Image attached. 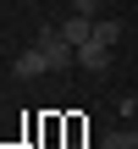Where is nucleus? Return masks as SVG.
<instances>
[{
	"label": "nucleus",
	"instance_id": "obj_1",
	"mask_svg": "<svg viewBox=\"0 0 138 149\" xmlns=\"http://www.w3.org/2000/svg\"><path fill=\"white\" fill-rule=\"evenodd\" d=\"M39 50H44L50 72H61V66H72V61H77V50L61 39V28H44V33H39Z\"/></svg>",
	"mask_w": 138,
	"mask_h": 149
},
{
	"label": "nucleus",
	"instance_id": "obj_2",
	"mask_svg": "<svg viewBox=\"0 0 138 149\" xmlns=\"http://www.w3.org/2000/svg\"><path fill=\"white\" fill-rule=\"evenodd\" d=\"M77 66H83V72H94V77H100V72H111V50H105V44H94V39H89V44H77Z\"/></svg>",
	"mask_w": 138,
	"mask_h": 149
},
{
	"label": "nucleus",
	"instance_id": "obj_3",
	"mask_svg": "<svg viewBox=\"0 0 138 149\" xmlns=\"http://www.w3.org/2000/svg\"><path fill=\"white\" fill-rule=\"evenodd\" d=\"M61 39H66L72 50H77V44H89V39H94V17H83V11H77V17H66V22H61Z\"/></svg>",
	"mask_w": 138,
	"mask_h": 149
},
{
	"label": "nucleus",
	"instance_id": "obj_4",
	"mask_svg": "<svg viewBox=\"0 0 138 149\" xmlns=\"http://www.w3.org/2000/svg\"><path fill=\"white\" fill-rule=\"evenodd\" d=\"M11 72H17V77H39V72H50V61H44V50H39V44H28V50L11 61Z\"/></svg>",
	"mask_w": 138,
	"mask_h": 149
},
{
	"label": "nucleus",
	"instance_id": "obj_5",
	"mask_svg": "<svg viewBox=\"0 0 138 149\" xmlns=\"http://www.w3.org/2000/svg\"><path fill=\"white\" fill-rule=\"evenodd\" d=\"M116 39H122V22H111V17H94V44L116 50Z\"/></svg>",
	"mask_w": 138,
	"mask_h": 149
},
{
	"label": "nucleus",
	"instance_id": "obj_6",
	"mask_svg": "<svg viewBox=\"0 0 138 149\" xmlns=\"http://www.w3.org/2000/svg\"><path fill=\"white\" fill-rule=\"evenodd\" d=\"M100 149H138V127H116V133H105Z\"/></svg>",
	"mask_w": 138,
	"mask_h": 149
},
{
	"label": "nucleus",
	"instance_id": "obj_7",
	"mask_svg": "<svg viewBox=\"0 0 138 149\" xmlns=\"http://www.w3.org/2000/svg\"><path fill=\"white\" fill-rule=\"evenodd\" d=\"M72 11H83V17H94V11H100V0H72Z\"/></svg>",
	"mask_w": 138,
	"mask_h": 149
},
{
	"label": "nucleus",
	"instance_id": "obj_8",
	"mask_svg": "<svg viewBox=\"0 0 138 149\" xmlns=\"http://www.w3.org/2000/svg\"><path fill=\"white\" fill-rule=\"evenodd\" d=\"M61 149H83V144H61Z\"/></svg>",
	"mask_w": 138,
	"mask_h": 149
},
{
	"label": "nucleus",
	"instance_id": "obj_9",
	"mask_svg": "<svg viewBox=\"0 0 138 149\" xmlns=\"http://www.w3.org/2000/svg\"><path fill=\"white\" fill-rule=\"evenodd\" d=\"M66 6H72V0H66Z\"/></svg>",
	"mask_w": 138,
	"mask_h": 149
}]
</instances>
